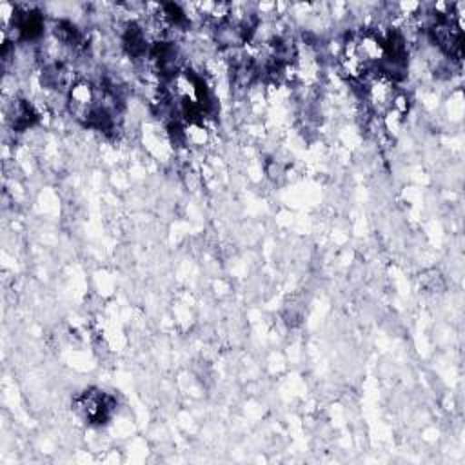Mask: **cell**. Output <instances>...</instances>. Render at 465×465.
<instances>
[{"mask_svg": "<svg viewBox=\"0 0 465 465\" xmlns=\"http://www.w3.org/2000/svg\"><path fill=\"white\" fill-rule=\"evenodd\" d=\"M360 82L363 85V94L371 109L378 114L389 113L398 93L394 80L378 67H372L360 78Z\"/></svg>", "mask_w": 465, "mask_h": 465, "instance_id": "cell-1", "label": "cell"}, {"mask_svg": "<svg viewBox=\"0 0 465 465\" xmlns=\"http://www.w3.org/2000/svg\"><path fill=\"white\" fill-rule=\"evenodd\" d=\"M430 38L438 49H441L447 56L460 60L463 53V31L461 24L456 20L452 7L445 16H438L436 22L429 29Z\"/></svg>", "mask_w": 465, "mask_h": 465, "instance_id": "cell-2", "label": "cell"}, {"mask_svg": "<svg viewBox=\"0 0 465 465\" xmlns=\"http://www.w3.org/2000/svg\"><path fill=\"white\" fill-rule=\"evenodd\" d=\"M113 409H114V400L109 394L96 391V389L84 391L74 400L76 414L93 425L105 423L109 420Z\"/></svg>", "mask_w": 465, "mask_h": 465, "instance_id": "cell-3", "label": "cell"}, {"mask_svg": "<svg viewBox=\"0 0 465 465\" xmlns=\"http://www.w3.org/2000/svg\"><path fill=\"white\" fill-rule=\"evenodd\" d=\"M96 105H98V89L84 80L74 82V85L67 93V107L71 114L76 120L87 124Z\"/></svg>", "mask_w": 465, "mask_h": 465, "instance_id": "cell-4", "label": "cell"}]
</instances>
